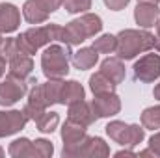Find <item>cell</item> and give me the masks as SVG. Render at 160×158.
I'll return each instance as SVG.
<instances>
[{
    "instance_id": "cell-39",
    "label": "cell",
    "mask_w": 160,
    "mask_h": 158,
    "mask_svg": "<svg viewBox=\"0 0 160 158\" xmlns=\"http://www.w3.org/2000/svg\"><path fill=\"white\" fill-rule=\"evenodd\" d=\"M2 43H4V37H2V32H0V47H2Z\"/></svg>"
},
{
    "instance_id": "cell-28",
    "label": "cell",
    "mask_w": 160,
    "mask_h": 158,
    "mask_svg": "<svg viewBox=\"0 0 160 158\" xmlns=\"http://www.w3.org/2000/svg\"><path fill=\"white\" fill-rule=\"evenodd\" d=\"M54 153V147L48 140H36L34 141V156L38 158H48L52 156Z\"/></svg>"
},
{
    "instance_id": "cell-17",
    "label": "cell",
    "mask_w": 160,
    "mask_h": 158,
    "mask_svg": "<svg viewBox=\"0 0 160 158\" xmlns=\"http://www.w3.org/2000/svg\"><path fill=\"white\" fill-rule=\"evenodd\" d=\"M97 60H99V52L93 47H84L73 54V65L80 71H88V69L95 67Z\"/></svg>"
},
{
    "instance_id": "cell-2",
    "label": "cell",
    "mask_w": 160,
    "mask_h": 158,
    "mask_svg": "<svg viewBox=\"0 0 160 158\" xmlns=\"http://www.w3.org/2000/svg\"><path fill=\"white\" fill-rule=\"evenodd\" d=\"M118 37L116 54L119 60H132L142 52H147L155 45V36L149 34L147 30H121Z\"/></svg>"
},
{
    "instance_id": "cell-22",
    "label": "cell",
    "mask_w": 160,
    "mask_h": 158,
    "mask_svg": "<svg viewBox=\"0 0 160 158\" xmlns=\"http://www.w3.org/2000/svg\"><path fill=\"white\" fill-rule=\"evenodd\" d=\"M58 123H60V116H58L56 112H45V114L36 121L38 130L43 132V134H50V132H54L56 126H58Z\"/></svg>"
},
{
    "instance_id": "cell-3",
    "label": "cell",
    "mask_w": 160,
    "mask_h": 158,
    "mask_svg": "<svg viewBox=\"0 0 160 158\" xmlns=\"http://www.w3.org/2000/svg\"><path fill=\"white\" fill-rule=\"evenodd\" d=\"M71 47L63 43H50L41 54V67L47 78H63L69 73Z\"/></svg>"
},
{
    "instance_id": "cell-40",
    "label": "cell",
    "mask_w": 160,
    "mask_h": 158,
    "mask_svg": "<svg viewBox=\"0 0 160 158\" xmlns=\"http://www.w3.org/2000/svg\"><path fill=\"white\" fill-rule=\"evenodd\" d=\"M0 156H4V149L2 147H0Z\"/></svg>"
},
{
    "instance_id": "cell-7",
    "label": "cell",
    "mask_w": 160,
    "mask_h": 158,
    "mask_svg": "<svg viewBox=\"0 0 160 158\" xmlns=\"http://www.w3.org/2000/svg\"><path fill=\"white\" fill-rule=\"evenodd\" d=\"M134 78L151 84L160 78V54H145L134 63Z\"/></svg>"
},
{
    "instance_id": "cell-12",
    "label": "cell",
    "mask_w": 160,
    "mask_h": 158,
    "mask_svg": "<svg viewBox=\"0 0 160 158\" xmlns=\"http://www.w3.org/2000/svg\"><path fill=\"white\" fill-rule=\"evenodd\" d=\"M21 24V13L17 6L13 4H0V32L2 34H11L19 28Z\"/></svg>"
},
{
    "instance_id": "cell-4",
    "label": "cell",
    "mask_w": 160,
    "mask_h": 158,
    "mask_svg": "<svg viewBox=\"0 0 160 158\" xmlns=\"http://www.w3.org/2000/svg\"><path fill=\"white\" fill-rule=\"evenodd\" d=\"M60 34H62V26L58 24H45V26H36V28H30L26 32H22L17 39L21 45V50L22 54H36L41 47L45 45H50L54 41H60Z\"/></svg>"
},
{
    "instance_id": "cell-26",
    "label": "cell",
    "mask_w": 160,
    "mask_h": 158,
    "mask_svg": "<svg viewBox=\"0 0 160 158\" xmlns=\"http://www.w3.org/2000/svg\"><path fill=\"white\" fill-rule=\"evenodd\" d=\"M22 54V50H21V45H19V39L17 37H8V39H4L2 43V47H0V56L4 58V60H13V58H17V56H21Z\"/></svg>"
},
{
    "instance_id": "cell-10",
    "label": "cell",
    "mask_w": 160,
    "mask_h": 158,
    "mask_svg": "<svg viewBox=\"0 0 160 158\" xmlns=\"http://www.w3.org/2000/svg\"><path fill=\"white\" fill-rule=\"evenodd\" d=\"M26 123H28V117L21 110H9V112L0 110V138L17 134L19 130L24 128Z\"/></svg>"
},
{
    "instance_id": "cell-1",
    "label": "cell",
    "mask_w": 160,
    "mask_h": 158,
    "mask_svg": "<svg viewBox=\"0 0 160 158\" xmlns=\"http://www.w3.org/2000/svg\"><path fill=\"white\" fill-rule=\"evenodd\" d=\"M102 30V21L99 15L95 13H84L80 19H75L71 22H67L62 28L60 34V43L63 45H80L89 37H95L99 32Z\"/></svg>"
},
{
    "instance_id": "cell-9",
    "label": "cell",
    "mask_w": 160,
    "mask_h": 158,
    "mask_svg": "<svg viewBox=\"0 0 160 158\" xmlns=\"http://www.w3.org/2000/svg\"><path fill=\"white\" fill-rule=\"evenodd\" d=\"M93 112L97 119L99 117H112L116 114H119L121 110V101L119 97L112 91V93H102V95H95V99L91 101Z\"/></svg>"
},
{
    "instance_id": "cell-21",
    "label": "cell",
    "mask_w": 160,
    "mask_h": 158,
    "mask_svg": "<svg viewBox=\"0 0 160 158\" xmlns=\"http://www.w3.org/2000/svg\"><path fill=\"white\" fill-rule=\"evenodd\" d=\"M62 78H48V82L43 84V91H45V99L48 102V106L52 104H60V93H62Z\"/></svg>"
},
{
    "instance_id": "cell-25",
    "label": "cell",
    "mask_w": 160,
    "mask_h": 158,
    "mask_svg": "<svg viewBox=\"0 0 160 158\" xmlns=\"http://www.w3.org/2000/svg\"><path fill=\"white\" fill-rule=\"evenodd\" d=\"M142 125H143V128H149V130L160 128V104L143 110V114H142Z\"/></svg>"
},
{
    "instance_id": "cell-23",
    "label": "cell",
    "mask_w": 160,
    "mask_h": 158,
    "mask_svg": "<svg viewBox=\"0 0 160 158\" xmlns=\"http://www.w3.org/2000/svg\"><path fill=\"white\" fill-rule=\"evenodd\" d=\"M108 155H110V147L104 143L102 138H89L84 156H95L97 158V156H108Z\"/></svg>"
},
{
    "instance_id": "cell-14",
    "label": "cell",
    "mask_w": 160,
    "mask_h": 158,
    "mask_svg": "<svg viewBox=\"0 0 160 158\" xmlns=\"http://www.w3.org/2000/svg\"><path fill=\"white\" fill-rule=\"evenodd\" d=\"M32 71H34V62L28 54H21V56L9 60V73L8 75L21 80H30Z\"/></svg>"
},
{
    "instance_id": "cell-8",
    "label": "cell",
    "mask_w": 160,
    "mask_h": 158,
    "mask_svg": "<svg viewBox=\"0 0 160 158\" xmlns=\"http://www.w3.org/2000/svg\"><path fill=\"white\" fill-rule=\"evenodd\" d=\"M47 108H48V102H47V99H45L43 84H36V86L28 91V101H26V106L22 108V112L26 114L28 119L38 121V119L47 112Z\"/></svg>"
},
{
    "instance_id": "cell-37",
    "label": "cell",
    "mask_w": 160,
    "mask_h": 158,
    "mask_svg": "<svg viewBox=\"0 0 160 158\" xmlns=\"http://www.w3.org/2000/svg\"><path fill=\"white\" fill-rule=\"evenodd\" d=\"M138 2H142V4H157L158 6L160 0H138Z\"/></svg>"
},
{
    "instance_id": "cell-38",
    "label": "cell",
    "mask_w": 160,
    "mask_h": 158,
    "mask_svg": "<svg viewBox=\"0 0 160 158\" xmlns=\"http://www.w3.org/2000/svg\"><path fill=\"white\" fill-rule=\"evenodd\" d=\"M157 32H158V36H160V19L157 21Z\"/></svg>"
},
{
    "instance_id": "cell-33",
    "label": "cell",
    "mask_w": 160,
    "mask_h": 158,
    "mask_svg": "<svg viewBox=\"0 0 160 158\" xmlns=\"http://www.w3.org/2000/svg\"><path fill=\"white\" fill-rule=\"evenodd\" d=\"M4 73H6V60L0 56V78L4 77Z\"/></svg>"
},
{
    "instance_id": "cell-15",
    "label": "cell",
    "mask_w": 160,
    "mask_h": 158,
    "mask_svg": "<svg viewBox=\"0 0 160 158\" xmlns=\"http://www.w3.org/2000/svg\"><path fill=\"white\" fill-rule=\"evenodd\" d=\"M101 73L110 78L116 86L121 84L125 77H127V71H125V65H123V60L119 58H106L102 63H101Z\"/></svg>"
},
{
    "instance_id": "cell-34",
    "label": "cell",
    "mask_w": 160,
    "mask_h": 158,
    "mask_svg": "<svg viewBox=\"0 0 160 158\" xmlns=\"http://www.w3.org/2000/svg\"><path fill=\"white\" fill-rule=\"evenodd\" d=\"M140 156H155V153L151 149H145V151H140Z\"/></svg>"
},
{
    "instance_id": "cell-36",
    "label": "cell",
    "mask_w": 160,
    "mask_h": 158,
    "mask_svg": "<svg viewBox=\"0 0 160 158\" xmlns=\"http://www.w3.org/2000/svg\"><path fill=\"white\" fill-rule=\"evenodd\" d=\"M153 47L158 50V54H160V36H157V37H155V45H153Z\"/></svg>"
},
{
    "instance_id": "cell-19",
    "label": "cell",
    "mask_w": 160,
    "mask_h": 158,
    "mask_svg": "<svg viewBox=\"0 0 160 158\" xmlns=\"http://www.w3.org/2000/svg\"><path fill=\"white\" fill-rule=\"evenodd\" d=\"M89 89L93 91V95H102V93H112L116 89V84L110 78H106L101 71L89 77Z\"/></svg>"
},
{
    "instance_id": "cell-29",
    "label": "cell",
    "mask_w": 160,
    "mask_h": 158,
    "mask_svg": "<svg viewBox=\"0 0 160 158\" xmlns=\"http://www.w3.org/2000/svg\"><path fill=\"white\" fill-rule=\"evenodd\" d=\"M62 2H63V0H38V4H39L43 9H47L48 13L56 11V9L62 6Z\"/></svg>"
},
{
    "instance_id": "cell-13",
    "label": "cell",
    "mask_w": 160,
    "mask_h": 158,
    "mask_svg": "<svg viewBox=\"0 0 160 158\" xmlns=\"http://www.w3.org/2000/svg\"><path fill=\"white\" fill-rule=\"evenodd\" d=\"M158 19H160V9L157 4H142V2H138V6L134 9V21L142 28L155 26Z\"/></svg>"
},
{
    "instance_id": "cell-27",
    "label": "cell",
    "mask_w": 160,
    "mask_h": 158,
    "mask_svg": "<svg viewBox=\"0 0 160 158\" xmlns=\"http://www.w3.org/2000/svg\"><path fill=\"white\" fill-rule=\"evenodd\" d=\"M62 6L67 13H86L91 7V0H63Z\"/></svg>"
},
{
    "instance_id": "cell-24",
    "label": "cell",
    "mask_w": 160,
    "mask_h": 158,
    "mask_svg": "<svg viewBox=\"0 0 160 158\" xmlns=\"http://www.w3.org/2000/svg\"><path fill=\"white\" fill-rule=\"evenodd\" d=\"M116 47H118V37L110 36V34H104L93 41V48L99 54H112V52H116Z\"/></svg>"
},
{
    "instance_id": "cell-31",
    "label": "cell",
    "mask_w": 160,
    "mask_h": 158,
    "mask_svg": "<svg viewBox=\"0 0 160 158\" xmlns=\"http://www.w3.org/2000/svg\"><path fill=\"white\" fill-rule=\"evenodd\" d=\"M149 149L155 153V156H160V132L153 134L149 140Z\"/></svg>"
},
{
    "instance_id": "cell-6",
    "label": "cell",
    "mask_w": 160,
    "mask_h": 158,
    "mask_svg": "<svg viewBox=\"0 0 160 158\" xmlns=\"http://www.w3.org/2000/svg\"><path fill=\"white\" fill-rule=\"evenodd\" d=\"M26 93H28V80H21L8 75V78L0 82V106H13Z\"/></svg>"
},
{
    "instance_id": "cell-30",
    "label": "cell",
    "mask_w": 160,
    "mask_h": 158,
    "mask_svg": "<svg viewBox=\"0 0 160 158\" xmlns=\"http://www.w3.org/2000/svg\"><path fill=\"white\" fill-rule=\"evenodd\" d=\"M128 2H130V0H104L106 7H110L112 11H121Z\"/></svg>"
},
{
    "instance_id": "cell-20",
    "label": "cell",
    "mask_w": 160,
    "mask_h": 158,
    "mask_svg": "<svg viewBox=\"0 0 160 158\" xmlns=\"http://www.w3.org/2000/svg\"><path fill=\"white\" fill-rule=\"evenodd\" d=\"M9 155L13 158H26L34 156V141H30L28 138H19L15 141H11L9 145Z\"/></svg>"
},
{
    "instance_id": "cell-35",
    "label": "cell",
    "mask_w": 160,
    "mask_h": 158,
    "mask_svg": "<svg viewBox=\"0 0 160 158\" xmlns=\"http://www.w3.org/2000/svg\"><path fill=\"white\" fill-rule=\"evenodd\" d=\"M153 95H155V99H158V101H160V84H157V86H155Z\"/></svg>"
},
{
    "instance_id": "cell-32",
    "label": "cell",
    "mask_w": 160,
    "mask_h": 158,
    "mask_svg": "<svg viewBox=\"0 0 160 158\" xmlns=\"http://www.w3.org/2000/svg\"><path fill=\"white\" fill-rule=\"evenodd\" d=\"M116 156H118V158H121V156H136V155H134V153L130 151V147H128V149H123V151H118V153H116Z\"/></svg>"
},
{
    "instance_id": "cell-11",
    "label": "cell",
    "mask_w": 160,
    "mask_h": 158,
    "mask_svg": "<svg viewBox=\"0 0 160 158\" xmlns=\"http://www.w3.org/2000/svg\"><path fill=\"white\" fill-rule=\"evenodd\" d=\"M67 119H71V121H75V123H78V125H84V126L88 128L89 125H93V123L97 121V116H95V112H93V106L82 99V101H77V102L69 104Z\"/></svg>"
},
{
    "instance_id": "cell-18",
    "label": "cell",
    "mask_w": 160,
    "mask_h": 158,
    "mask_svg": "<svg viewBox=\"0 0 160 158\" xmlns=\"http://www.w3.org/2000/svg\"><path fill=\"white\" fill-rule=\"evenodd\" d=\"M48 15L50 13L41 7L39 4H38V0H26L24 6H22V17L30 24H43V22H47Z\"/></svg>"
},
{
    "instance_id": "cell-16",
    "label": "cell",
    "mask_w": 160,
    "mask_h": 158,
    "mask_svg": "<svg viewBox=\"0 0 160 158\" xmlns=\"http://www.w3.org/2000/svg\"><path fill=\"white\" fill-rule=\"evenodd\" d=\"M86 95L82 84L77 80H69V82H63L62 86V93H60V104H73L77 101H82Z\"/></svg>"
},
{
    "instance_id": "cell-5",
    "label": "cell",
    "mask_w": 160,
    "mask_h": 158,
    "mask_svg": "<svg viewBox=\"0 0 160 158\" xmlns=\"http://www.w3.org/2000/svg\"><path fill=\"white\" fill-rule=\"evenodd\" d=\"M106 134L110 140L119 143L123 147H136L138 143L143 141L145 138V128L143 125H127L123 121H110L106 125Z\"/></svg>"
}]
</instances>
